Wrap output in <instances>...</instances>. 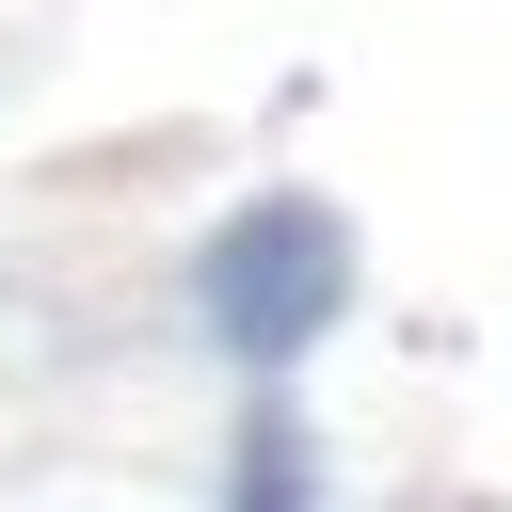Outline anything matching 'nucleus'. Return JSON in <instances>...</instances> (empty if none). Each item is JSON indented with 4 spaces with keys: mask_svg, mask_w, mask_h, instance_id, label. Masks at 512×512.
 <instances>
[{
    "mask_svg": "<svg viewBox=\"0 0 512 512\" xmlns=\"http://www.w3.org/2000/svg\"><path fill=\"white\" fill-rule=\"evenodd\" d=\"M192 304H208V336H224L240 368H304L320 320L352 304V224H336L320 192H256V208L192 256Z\"/></svg>",
    "mask_w": 512,
    "mask_h": 512,
    "instance_id": "f257e3e1",
    "label": "nucleus"
}]
</instances>
